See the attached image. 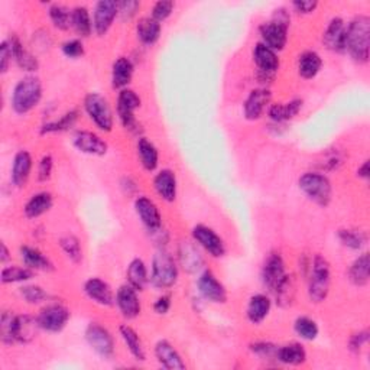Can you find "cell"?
Instances as JSON below:
<instances>
[{"label": "cell", "mask_w": 370, "mask_h": 370, "mask_svg": "<svg viewBox=\"0 0 370 370\" xmlns=\"http://www.w3.org/2000/svg\"><path fill=\"white\" fill-rule=\"evenodd\" d=\"M272 308V301L266 294H255L250 297L246 308V317L252 324L257 326L266 320Z\"/></svg>", "instance_id": "obj_29"}, {"label": "cell", "mask_w": 370, "mask_h": 370, "mask_svg": "<svg viewBox=\"0 0 370 370\" xmlns=\"http://www.w3.org/2000/svg\"><path fill=\"white\" fill-rule=\"evenodd\" d=\"M78 120V110L73 109L59 116V119L46 122L41 126V135H48V133H59L70 131V129L77 123Z\"/></svg>", "instance_id": "obj_40"}, {"label": "cell", "mask_w": 370, "mask_h": 370, "mask_svg": "<svg viewBox=\"0 0 370 370\" xmlns=\"http://www.w3.org/2000/svg\"><path fill=\"white\" fill-rule=\"evenodd\" d=\"M71 25H73L74 30L77 32V35H80L82 38H87L91 35L93 19H91V15L86 6H75L73 9Z\"/></svg>", "instance_id": "obj_41"}, {"label": "cell", "mask_w": 370, "mask_h": 370, "mask_svg": "<svg viewBox=\"0 0 370 370\" xmlns=\"http://www.w3.org/2000/svg\"><path fill=\"white\" fill-rule=\"evenodd\" d=\"M42 99V83L35 75H25L16 83L10 103L18 115H26L34 110Z\"/></svg>", "instance_id": "obj_2"}, {"label": "cell", "mask_w": 370, "mask_h": 370, "mask_svg": "<svg viewBox=\"0 0 370 370\" xmlns=\"http://www.w3.org/2000/svg\"><path fill=\"white\" fill-rule=\"evenodd\" d=\"M136 148L142 167L149 172L155 171L159 165V152L155 145L147 138H139Z\"/></svg>", "instance_id": "obj_39"}, {"label": "cell", "mask_w": 370, "mask_h": 370, "mask_svg": "<svg viewBox=\"0 0 370 370\" xmlns=\"http://www.w3.org/2000/svg\"><path fill=\"white\" fill-rule=\"evenodd\" d=\"M119 16V2L115 0H100L95 3L93 12V30L99 37L106 35Z\"/></svg>", "instance_id": "obj_10"}, {"label": "cell", "mask_w": 370, "mask_h": 370, "mask_svg": "<svg viewBox=\"0 0 370 370\" xmlns=\"http://www.w3.org/2000/svg\"><path fill=\"white\" fill-rule=\"evenodd\" d=\"M270 100L272 93L266 87L252 90L243 104L245 118L248 120L261 119L265 113V110L270 106Z\"/></svg>", "instance_id": "obj_17"}, {"label": "cell", "mask_w": 370, "mask_h": 370, "mask_svg": "<svg viewBox=\"0 0 370 370\" xmlns=\"http://www.w3.org/2000/svg\"><path fill=\"white\" fill-rule=\"evenodd\" d=\"M180 269L172 255L159 249L152 257V272L149 282L158 289H169L178 282Z\"/></svg>", "instance_id": "obj_4"}, {"label": "cell", "mask_w": 370, "mask_h": 370, "mask_svg": "<svg viewBox=\"0 0 370 370\" xmlns=\"http://www.w3.org/2000/svg\"><path fill=\"white\" fill-rule=\"evenodd\" d=\"M346 29H347L346 22L342 18H339V16H337V18H333L329 22L324 30V35H323V42L330 51L344 53Z\"/></svg>", "instance_id": "obj_22"}, {"label": "cell", "mask_w": 370, "mask_h": 370, "mask_svg": "<svg viewBox=\"0 0 370 370\" xmlns=\"http://www.w3.org/2000/svg\"><path fill=\"white\" fill-rule=\"evenodd\" d=\"M84 110L90 120L98 126L102 132H111L115 124L113 110L107 99L99 93H89L84 98Z\"/></svg>", "instance_id": "obj_6"}, {"label": "cell", "mask_w": 370, "mask_h": 370, "mask_svg": "<svg viewBox=\"0 0 370 370\" xmlns=\"http://www.w3.org/2000/svg\"><path fill=\"white\" fill-rule=\"evenodd\" d=\"M178 262L187 273H197L204 266V257L198 249V245L192 240H184L178 246Z\"/></svg>", "instance_id": "obj_21"}, {"label": "cell", "mask_w": 370, "mask_h": 370, "mask_svg": "<svg viewBox=\"0 0 370 370\" xmlns=\"http://www.w3.org/2000/svg\"><path fill=\"white\" fill-rule=\"evenodd\" d=\"M278 347L269 342H255L250 344L252 353L256 356H259L262 360H277Z\"/></svg>", "instance_id": "obj_50"}, {"label": "cell", "mask_w": 370, "mask_h": 370, "mask_svg": "<svg viewBox=\"0 0 370 370\" xmlns=\"http://www.w3.org/2000/svg\"><path fill=\"white\" fill-rule=\"evenodd\" d=\"M21 297L28 302V304H32V305H37V304H41L44 301H46L48 298V294L45 289L39 285H24L21 289Z\"/></svg>", "instance_id": "obj_49"}, {"label": "cell", "mask_w": 370, "mask_h": 370, "mask_svg": "<svg viewBox=\"0 0 370 370\" xmlns=\"http://www.w3.org/2000/svg\"><path fill=\"white\" fill-rule=\"evenodd\" d=\"M12 59H13V54H12L10 44L8 39H5L2 44H0V73L2 74L8 73Z\"/></svg>", "instance_id": "obj_54"}, {"label": "cell", "mask_w": 370, "mask_h": 370, "mask_svg": "<svg viewBox=\"0 0 370 370\" xmlns=\"http://www.w3.org/2000/svg\"><path fill=\"white\" fill-rule=\"evenodd\" d=\"M41 327L38 323V317H32L29 314L16 315L15 320V342L16 343H30L38 335Z\"/></svg>", "instance_id": "obj_27"}, {"label": "cell", "mask_w": 370, "mask_h": 370, "mask_svg": "<svg viewBox=\"0 0 370 370\" xmlns=\"http://www.w3.org/2000/svg\"><path fill=\"white\" fill-rule=\"evenodd\" d=\"M174 8H175V3L171 2V0H159V2L154 5L151 16L160 24L169 18L174 12Z\"/></svg>", "instance_id": "obj_52"}, {"label": "cell", "mask_w": 370, "mask_h": 370, "mask_svg": "<svg viewBox=\"0 0 370 370\" xmlns=\"http://www.w3.org/2000/svg\"><path fill=\"white\" fill-rule=\"evenodd\" d=\"M48 15L50 19L54 24V26L59 30H67L73 28L71 19H73V9H68L66 5L54 3L48 9Z\"/></svg>", "instance_id": "obj_43"}, {"label": "cell", "mask_w": 370, "mask_h": 370, "mask_svg": "<svg viewBox=\"0 0 370 370\" xmlns=\"http://www.w3.org/2000/svg\"><path fill=\"white\" fill-rule=\"evenodd\" d=\"M116 305L122 315L127 320H133L139 317L142 311V304L138 295V291L132 285H122L116 293Z\"/></svg>", "instance_id": "obj_18"}, {"label": "cell", "mask_w": 370, "mask_h": 370, "mask_svg": "<svg viewBox=\"0 0 370 370\" xmlns=\"http://www.w3.org/2000/svg\"><path fill=\"white\" fill-rule=\"evenodd\" d=\"M140 106H142V100L136 91L131 89L120 90L118 95V103H116L118 116H119L122 126L126 129V131L132 133H139L140 131V124L135 116L136 110Z\"/></svg>", "instance_id": "obj_7"}, {"label": "cell", "mask_w": 370, "mask_h": 370, "mask_svg": "<svg viewBox=\"0 0 370 370\" xmlns=\"http://www.w3.org/2000/svg\"><path fill=\"white\" fill-rule=\"evenodd\" d=\"M370 50V18L367 15H358L353 18L346 29L344 51L359 64L369 61Z\"/></svg>", "instance_id": "obj_1"}, {"label": "cell", "mask_w": 370, "mask_h": 370, "mask_svg": "<svg viewBox=\"0 0 370 370\" xmlns=\"http://www.w3.org/2000/svg\"><path fill=\"white\" fill-rule=\"evenodd\" d=\"M349 279L359 288L366 286L370 279V256L367 252L356 257L349 269Z\"/></svg>", "instance_id": "obj_36"}, {"label": "cell", "mask_w": 370, "mask_h": 370, "mask_svg": "<svg viewBox=\"0 0 370 370\" xmlns=\"http://www.w3.org/2000/svg\"><path fill=\"white\" fill-rule=\"evenodd\" d=\"M339 240L344 248L351 250H360L367 243V233L358 229H342L337 233Z\"/></svg>", "instance_id": "obj_42"}, {"label": "cell", "mask_w": 370, "mask_h": 370, "mask_svg": "<svg viewBox=\"0 0 370 370\" xmlns=\"http://www.w3.org/2000/svg\"><path fill=\"white\" fill-rule=\"evenodd\" d=\"M135 73V66L131 58L119 57L111 67V86L115 89L123 90L131 84Z\"/></svg>", "instance_id": "obj_28"}, {"label": "cell", "mask_w": 370, "mask_h": 370, "mask_svg": "<svg viewBox=\"0 0 370 370\" xmlns=\"http://www.w3.org/2000/svg\"><path fill=\"white\" fill-rule=\"evenodd\" d=\"M323 67V59L315 51H304L298 58V74L305 78H314Z\"/></svg>", "instance_id": "obj_38"}, {"label": "cell", "mask_w": 370, "mask_h": 370, "mask_svg": "<svg viewBox=\"0 0 370 370\" xmlns=\"http://www.w3.org/2000/svg\"><path fill=\"white\" fill-rule=\"evenodd\" d=\"M35 277V270L28 266H5L2 269V284H16V282H28Z\"/></svg>", "instance_id": "obj_46"}, {"label": "cell", "mask_w": 370, "mask_h": 370, "mask_svg": "<svg viewBox=\"0 0 370 370\" xmlns=\"http://www.w3.org/2000/svg\"><path fill=\"white\" fill-rule=\"evenodd\" d=\"M358 176L362 180H369L370 176V167H369V160H364V163L359 167L358 169Z\"/></svg>", "instance_id": "obj_60"}, {"label": "cell", "mask_w": 370, "mask_h": 370, "mask_svg": "<svg viewBox=\"0 0 370 370\" xmlns=\"http://www.w3.org/2000/svg\"><path fill=\"white\" fill-rule=\"evenodd\" d=\"M171 305H172V297H171V294H163V295H160L155 301V304H154V311L158 315H165L171 310Z\"/></svg>", "instance_id": "obj_57"}, {"label": "cell", "mask_w": 370, "mask_h": 370, "mask_svg": "<svg viewBox=\"0 0 370 370\" xmlns=\"http://www.w3.org/2000/svg\"><path fill=\"white\" fill-rule=\"evenodd\" d=\"M197 288L203 298L214 304H224L228 301V289L224 286L212 270H204L198 281Z\"/></svg>", "instance_id": "obj_13"}, {"label": "cell", "mask_w": 370, "mask_h": 370, "mask_svg": "<svg viewBox=\"0 0 370 370\" xmlns=\"http://www.w3.org/2000/svg\"><path fill=\"white\" fill-rule=\"evenodd\" d=\"M135 212L143 226L151 233L163 229V216H160L159 208L147 196H140L135 200Z\"/></svg>", "instance_id": "obj_15"}, {"label": "cell", "mask_w": 370, "mask_h": 370, "mask_svg": "<svg viewBox=\"0 0 370 370\" xmlns=\"http://www.w3.org/2000/svg\"><path fill=\"white\" fill-rule=\"evenodd\" d=\"M119 334L122 337L126 349L129 350V353H131L136 362L147 360V351H145L143 343H142L140 337L135 329H132L131 326H127V324H123L119 327Z\"/></svg>", "instance_id": "obj_33"}, {"label": "cell", "mask_w": 370, "mask_h": 370, "mask_svg": "<svg viewBox=\"0 0 370 370\" xmlns=\"http://www.w3.org/2000/svg\"><path fill=\"white\" fill-rule=\"evenodd\" d=\"M277 362L288 366H299L307 362V351L301 343H288L278 347Z\"/></svg>", "instance_id": "obj_35"}, {"label": "cell", "mask_w": 370, "mask_h": 370, "mask_svg": "<svg viewBox=\"0 0 370 370\" xmlns=\"http://www.w3.org/2000/svg\"><path fill=\"white\" fill-rule=\"evenodd\" d=\"M331 268L324 256L315 255L308 269V297L311 302H324L330 294Z\"/></svg>", "instance_id": "obj_3"}, {"label": "cell", "mask_w": 370, "mask_h": 370, "mask_svg": "<svg viewBox=\"0 0 370 370\" xmlns=\"http://www.w3.org/2000/svg\"><path fill=\"white\" fill-rule=\"evenodd\" d=\"M15 320L16 315L12 311H5L0 318V340L3 344H15Z\"/></svg>", "instance_id": "obj_48"}, {"label": "cell", "mask_w": 370, "mask_h": 370, "mask_svg": "<svg viewBox=\"0 0 370 370\" xmlns=\"http://www.w3.org/2000/svg\"><path fill=\"white\" fill-rule=\"evenodd\" d=\"M53 168H54V159L51 155H44L39 160L38 165V180L39 181H46L51 178L53 175Z\"/></svg>", "instance_id": "obj_53"}, {"label": "cell", "mask_w": 370, "mask_h": 370, "mask_svg": "<svg viewBox=\"0 0 370 370\" xmlns=\"http://www.w3.org/2000/svg\"><path fill=\"white\" fill-rule=\"evenodd\" d=\"M154 188L156 194L167 203H172L176 198V191H178V181L172 169H160L154 178Z\"/></svg>", "instance_id": "obj_23"}, {"label": "cell", "mask_w": 370, "mask_h": 370, "mask_svg": "<svg viewBox=\"0 0 370 370\" xmlns=\"http://www.w3.org/2000/svg\"><path fill=\"white\" fill-rule=\"evenodd\" d=\"M191 234L192 240L210 256L223 257L226 255V245H224L223 239L212 228L205 226V224H197L192 229Z\"/></svg>", "instance_id": "obj_11"}, {"label": "cell", "mask_w": 370, "mask_h": 370, "mask_svg": "<svg viewBox=\"0 0 370 370\" xmlns=\"http://www.w3.org/2000/svg\"><path fill=\"white\" fill-rule=\"evenodd\" d=\"M32 167H34V160L28 151H19L15 155L13 163H12V171H10V180L13 185L16 187H25L30 172Z\"/></svg>", "instance_id": "obj_26"}, {"label": "cell", "mask_w": 370, "mask_h": 370, "mask_svg": "<svg viewBox=\"0 0 370 370\" xmlns=\"http://www.w3.org/2000/svg\"><path fill=\"white\" fill-rule=\"evenodd\" d=\"M59 246L62 252L67 255L68 259L74 263H80L83 259V249L78 237L74 234H66L59 239Z\"/></svg>", "instance_id": "obj_47"}, {"label": "cell", "mask_w": 370, "mask_h": 370, "mask_svg": "<svg viewBox=\"0 0 370 370\" xmlns=\"http://www.w3.org/2000/svg\"><path fill=\"white\" fill-rule=\"evenodd\" d=\"M293 8L298 13L310 15L318 8V2L317 0H295V2H293Z\"/></svg>", "instance_id": "obj_58"}, {"label": "cell", "mask_w": 370, "mask_h": 370, "mask_svg": "<svg viewBox=\"0 0 370 370\" xmlns=\"http://www.w3.org/2000/svg\"><path fill=\"white\" fill-rule=\"evenodd\" d=\"M73 145L82 154L91 156H103L109 149L106 140L90 131H77L73 136Z\"/></svg>", "instance_id": "obj_16"}, {"label": "cell", "mask_w": 370, "mask_h": 370, "mask_svg": "<svg viewBox=\"0 0 370 370\" xmlns=\"http://www.w3.org/2000/svg\"><path fill=\"white\" fill-rule=\"evenodd\" d=\"M298 187L305 197L321 207H327L331 201L333 187L324 174L305 172L299 176Z\"/></svg>", "instance_id": "obj_5"}, {"label": "cell", "mask_w": 370, "mask_h": 370, "mask_svg": "<svg viewBox=\"0 0 370 370\" xmlns=\"http://www.w3.org/2000/svg\"><path fill=\"white\" fill-rule=\"evenodd\" d=\"M8 41H9L10 48H12L13 61L18 64V67L24 71H28V73L38 71V68H39L38 58L26 50L22 41L19 39V37L12 35L8 38Z\"/></svg>", "instance_id": "obj_25"}, {"label": "cell", "mask_w": 370, "mask_h": 370, "mask_svg": "<svg viewBox=\"0 0 370 370\" xmlns=\"http://www.w3.org/2000/svg\"><path fill=\"white\" fill-rule=\"evenodd\" d=\"M19 255H21L24 265L32 270H53L54 269V263L50 261V257L44 255L37 248L25 245L19 249Z\"/></svg>", "instance_id": "obj_32"}, {"label": "cell", "mask_w": 370, "mask_h": 370, "mask_svg": "<svg viewBox=\"0 0 370 370\" xmlns=\"http://www.w3.org/2000/svg\"><path fill=\"white\" fill-rule=\"evenodd\" d=\"M155 358L159 364L169 370H184L187 366L178 353L168 340H159L155 344Z\"/></svg>", "instance_id": "obj_24"}, {"label": "cell", "mask_w": 370, "mask_h": 370, "mask_svg": "<svg viewBox=\"0 0 370 370\" xmlns=\"http://www.w3.org/2000/svg\"><path fill=\"white\" fill-rule=\"evenodd\" d=\"M71 318L70 310L62 304H50L38 314V323L41 330L48 333H59Z\"/></svg>", "instance_id": "obj_9"}, {"label": "cell", "mask_w": 370, "mask_h": 370, "mask_svg": "<svg viewBox=\"0 0 370 370\" xmlns=\"http://www.w3.org/2000/svg\"><path fill=\"white\" fill-rule=\"evenodd\" d=\"M86 340L89 346L103 359H110L115 355V339L111 333L99 323H90L86 329Z\"/></svg>", "instance_id": "obj_8"}, {"label": "cell", "mask_w": 370, "mask_h": 370, "mask_svg": "<svg viewBox=\"0 0 370 370\" xmlns=\"http://www.w3.org/2000/svg\"><path fill=\"white\" fill-rule=\"evenodd\" d=\"M163 26L152 16H143L136 24V35L143 45H154L160 37Z\"/></svg>", "instance_id": "obj_34"}, {"label": "cell", "mask_w": 370, "mask_h": 370, "mask_svg": "<svg viewBox=\"0 0 370 370\" xmlns=\"http://www.w3.org/2000/svg\"><path fill=\"white\" fill-rule=\"evenodd\" d=\"M261 277L265 288H268L270 293L275 291L282 279L286 277L285 261L281 253L272 252L268 255L262 266Z\"/></svg>", "instance_id": "obj_12"}, {"label": "cell", "mask_w": 370, "mask_h": 370, "mask_svg": "<svg viewBox=\"0 0 370 370\" xmlns=\"http://www.w3.org/2000/svg\"><path fill=\"white\" fill-rule=\"evenodd\" d=\"M84 293L93 302L102 305V307H111V305L116 304L113 289L100 278L87 279L84 284Z\"/></svg>", "instance_id": "obj_20"}, {"label": "cell", "mask_w": 370, "mask_h": 370, "mask_svg": "<svg viewBox=\"0 0 370 370\" xmlns=\"http://www.w3.org/2000/svg\"><path fill=\"white\" fill-rule=\"evenodd\" d=\"M61 51H62L64 55H66L67 58H71V59L82 58L84 55V53H86L83 41L78 39V38L67 39L66 42L61 45Z\"/></svg>", "instance_id": "obj_51"}, {"label": "cell", "mask_w": 370, "mask_h": 370, "mask_svg": "<svg viewBox=\"0 0 370 370\" xmlns=\"http://www.w3.org/2000/svg\"><path fill=\"white\" fill-rule=\"evenodd\" d=\"M126 278L127 284L132 285L136 291H143V289L147 288V285L149 284L148 268L140 257H135V259L129 263L126 270Z\"/></svg>", "instance_id": "obj_37"}, {"label": "cell", "mask_w": 370, "mask_h": 370, "mask_svg": "<svg viewBox=\"0 0 370 370\" xmlns=\"http://www.w3.org/2000/svg\"><path fill=\"white\" fill-rule=\"evenodd\" d=\"M294 330L297 335H299L302 340H307V342L315 340L320 333L317 321L307 315H301L294 321Z\"/></svg>", "instance_id": "obj_45"}, {"label": "cell", "mask_w": 370, "mask_h": 370, "mask_svg": "<svg viewBox=\"0 0 370 370\" xmlns=\"http://www.w3.org/2000/svg\"><path fill=\"white\" fill-rule=\"evenodd\" d=\"M369 343V331L367 330H362L356 334L351 335V339L349 342V349L353 353H360L362 349Z\"/></svg>", "instance_id": "obj_56"}, {"label": "cell", "mask_w": 370, "mask_h": 370, "mask_svg": "<svg viewBox=\"0 0 370 370\" xmlns=\"http://www.w3.org/2000/svg\"><path fill=\"white\" fill-rule=\"evenodd\" d=\"M277 297V302L279 307H289L294 302L295 298V281L293 275H288L282 279V282L278 285V288L273 291Z\"/></svg>", "instance_id": "obj_44"}, {"label": "cell", "mask_w": 370, "mask_h": 370, "mask_svg": "<svg viewBox=\"0 0 370 370\" xmlns=\"http://www.w3.org/2000/svg\"><path fill=\"white\" fill-rule=\"evenodd\" d=\"M302 100L301 99H293L288 103H273L268 107V115L270 120L277 124L285 123L288 120L294 119L299 110L302 109Z\"/></svg>", "instance_id": "obj_31"}, {"label": "cell", "mask_w": 370, "mask_h": 370, "mask_svg": "<svg viewBox=\"0 0 370 370\" xmlns=\"http://www.w3.org/2000/svg\"><path fill=\"white\" fill-rule=\"evenodd\" d=\"M140 9V3L136 0H123L119 2V16L122 19H132Z\"/></svg>", "instance_id": "obj_55"}, {"label": "cell", "mask_w": 370, "mask_h": 370, "mask_svg": "<svg viewBox=\"0 0 370 370\" xmlns=\"http://www.w3.org/2000/svg\"><path fill=\"white\" fill-rule=\"evenodd\" d=\"M54 205V197L51 192L41 191L32 196L24 207V213L28 219H38L48 213Z\"/></svg>", "instance_id": "obj_30"}, {"label": "cell", "mask_w": 370, "mask_h": 370, "mask_svg": "<svg viewBox=\"0 0 370 370\" xmlns=\"http://www.w3.org/2000/svg\"><path fill=\"white\" fill-rule=\"evenodd\" d=\"M288 28L289 26H285L272 19L269 22L262 24L259 26L262 44L269 46L270 50H273L275 53L282 51L288 42Z\"/></svg>", "instance_id": "obj_19"}, {"label": "cell", "mask_w": 370, "mask_h": 370, "mask_svg": "<svg viewBox=\"0 0 370 370\" xmlns=\"http://www.w3.org/2000/svg\"><path fill=\"white\" fill-rule=\"evenodd\" d=\"M272 21H275L278 24H282L285 26H289V22H291V16H289V12L286 8H279L275 12H273Z\"/></svg>", "instance_id": "obj_59"}, {"label": "cell", "mask_w": 370, "mask_h": 370, "mask_svg": "<svg viewBox=\"0 0 370 370\" xmlns=\"http://www.w3.org/2000/svg\"><path fill=\"white\" fill-rule=\"evenodd\" d=\"M10 259V252L5 243H2V248H0V262L6 263Z\"/></svg>", "instance_id": "obj_61"}, {"label": "cell", "mask_w": 370, "mask_h": 370, "mask_svg": "<svg viewBox=\"0 0 370 370\" xmlns=\"http://www.w3.org/2000/svg\"><path fill=\"white\" fill-rule=\"evenodd\" d=\"M253 61L257 70H259V74H262L261 80L272 78L278 71L281 64L278 54L262 42L256 44V46L253 48Z\"/></svg>", "instance_id": "obj_14"}]
</instances>
